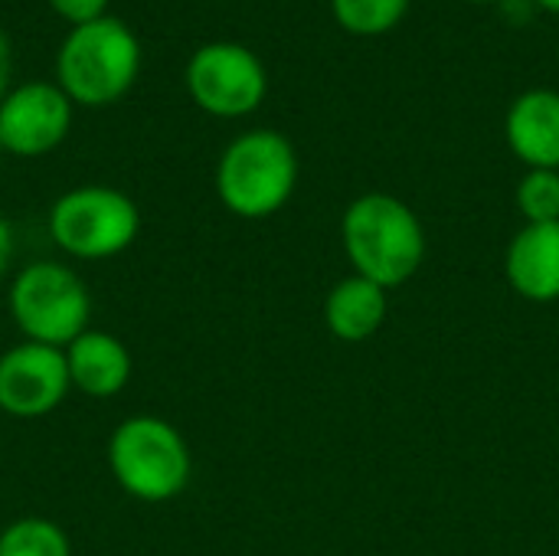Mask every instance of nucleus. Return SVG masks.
Segmentation results:
<instances>
[{
    "label": "nucleus",
    "instance_id": "1",
    "mask_svg": "<svg viewBox=\"0 0 559 556\" xmlns=\"http://www.w3.org/2000/svg\"><path fill=\"white\" fill-rule=\"evenodd\" d=\"M344 252L357 275L380 288L409 282L426 259V229L419 216L393 193L357 197L341 220Z\"/></svg>",
    "mask_w": 559,
    "mask_h": 556
},
{
    "label": "nucleus",
    "instance_id": "2",
    "mask_svg": "<svg viewBox=\"0 0 559 556\" xmlns=\"http://www.w3.org/2000/svg\"><path fill=\"white\" fill-rule=\"evenodd\" d=\"M108 472L115 485L141 505H167L187 492L193 456L174 423L154 413L121 419L108 436Z\"/></svg>",
    "mask_w": 559,
    "mask_h": 556
},
{
    "label": "nucleus",
    "instance_id": "3",
    "mask_svg": "<svg viewBox=\"0 0 559 556\" xmlns=\"http://www.w3.org/2000/svg\"><path fill=\"white\" fill-rule=\"evenodd\" d=\"M7 315L23 341L66 351L92 321L85 279L56 259H33L16 269L7 288Z\"/></svg>",
    "mask_w": 559,
    "mask_h": 556
},
{
    "label": "nucleus",
    "instance_id": "4",
    "mask_svg": "<svg viewBox=\"0 0 559 556\" xmlns=\"http://www.w3.org/2000/svg\"><path fill=\"white\" fill-rule=\"evenodd\" d=\"M298 187V154L292 141L272 128L233 138L216 164L219 203L239 220H269Z\"/></svg>",
    "mask_w": 559,
    "mask_h": 556
},
{
    "label": "nucleus",
    "instance_id": "5",
    "mask_svg": "<svg viewBox=\"0 0 559 556\" xmlns=\"http://www.w3.org/2000/svg\"><path fill=\"white\" fill-rule=\"evenodd\" d=\"M141 69L138 36L115 16L72 26L56 56L59 88L72 105L102 108L128 95Z\"/></svg>",
    "mask_w": 559,
    "mask_h": 556
},
{
    "label": "nucleus",
    "instance_id": "6",
    "mask_svg": "<svg viewBox=\"0 0 559 556\" xmlns=\"http://www.w3.org/2000/svg\"><path fill=\"white\" fill-rule=\"evenodd\" d=\"M49 239L75 262H102L128 252L141 233L138 203L105 184H82L66 190L46 216Z\"/></svg>",
    "mask_w": 559,
    "mask_h": 556
},
{
    "label": "nucleus",
    "instance_id": "7",
    "mask_svg": "<svg viewBox=\"0 0 559 556\" xmlns=\"http://www.w3.org/2000/svg\"><path fill=\"white\" fill-rule=\"evenodd\" d=\"M187 92L213 118H242L265 102L269 72L242 43H206L187 62Z\"/></svg>",
    "mask_w": 559,
    "mask_h": 556
},
{
    "label": "nucleus",
    "instance_id": "8",
    "mask_svg": "<svg viewBox=\"0 0 559 556\" xmlns=\"http://www.w3.org/2000/svg\"><path fill=\"white\" fill-rule=\"evenodd\" d=\"M72 393L66 354L59 347L20 341L0 354V413L13 419H43Z\"/></svg>",
    "mask_w": 559,
    "mask_h": 556
},
{
    "label": "nucleus",
    "instance_id": "9",
    "mask_svg": "<svg viewBox=\"0 0 559 556\" xmlns=\"http://www.w3.org/2000/svg\"><path fill=\"white\" fill-rule=\"evenodd\" d=\"M72 128V102L52 82H26L0 102V147L13 157L56 151Z\"/></svg>",
    "mask_w": 559,
    "mask_h": 556
},
{
    "label": "nucleus",
    "instance_id": "10",
    "mask_svg": "<svg viewBox=\"0 0 559 556\" xmlns=\"http://www.w3.org/2000/svg\"><path fill=\"white\" fill-rule=\"evenodd\" d=\"M62 354H66L69 383L85 400H115L131 383V374H134L131 351L111 331L88 328Z\"/></svg>",
    "mask_w": 559,
    "mask_h": 556
},
{
    "label": "nucleus",
    "instance_id": "11",
    "mask_svg": "<svg viewBox=\"0 0 559 556\" xmlns=\"http://www.w3.org/2000/svg\"><path fill=\"white\" fill-rule=\"evenodd\" d=\"M511 151L531 170H559V92L527 88L514 98L504 118Z\"/></svg>",
    "mask_w": 559,
    "mask_h": 556
},
{
    "label": "nucleus",
    "instance_id": "12",
    "mask_svg": "<svg viewBox=\"0 0 559 556\" xmlns=\"http://www.w3.org/2000/svg\"><path fill=\"white\" fill-rule=\"evenodd\" d=\"M504 272L521 298L559 301V223H527L508 246Z\"/></svg>",
    "mask_w": 559,
    "mask_h": 556
},
{
    "label": "nucleus",
    "instance_id": "13",
    "mask_svg": "<svg viewBox=\"0 0 559 556\" xmlns=\"http://www.w3.org/2000/svg\"><path fill=\"white\" fill-rule=\"evenodd\" d=\"M386 321V288L364 275L341 279L324 301V324L337 341L360 344Z\"/></svg>",
    "mask_w": 559,
    "mask_h": 556
},
{
    "label": "nucleus",
    "instance_id": "14",
    "mask_svg": "<svg viewBox=\"0 0 559 556\" xmlns=\"http://www.w3.org/2000/svg\"><path fill=\"white\" fill-rule=\"evenodd\" d=\"M0 556H72V541L56 521L26 514L0 528Z\"/></svg>",
    "mask_w": 559,
    "mask_h": 556
},
{
    "label": "nucleus",
    "instance_id": "15",
    "mask_svg": "<svg viewBox=\"0 0 559 556\" xmlns=\"http://www.w3.org/2000/svg\"><path fill=\"white\" fill-rule=\"evenodd\" d=\"M331 13L354 36H383L403 23L409 0H331Z\"/></svg>",
    "mask_w": 559,
    "mask_h": 556
},
{
    "label": "nucleus",
    "instance_id": "16",
    "mask_svg": "<svg viewBox=\"0 0 559 556\" xmlns=\"http://www.w3.org/2000/svg\"><path fill=\"white\" fill-rule=\"evenodd\" d=\"M518 210L527 223H559V170H527L518 184Z\"/></svg>",
    "mask_w": 559,
    "mask_h": 556
},
{
    "label": "nucleus",
    "instance_id": "17",
    "mask_svg": "<svg viewBox=\"0 0 559 556\" xmlns=\"http://www.w3.org/2000/svg\"><path fill=\"white\" fill-rule=\"evenodd\" d=\"M49 7L62 20H69L72 26H82V23H92V20L105 16L108 0H49Z\"/></svg>",
    "mask_w": 559,
    "mask_h": 556
},
{
    "label": "nucleus",
    "instance_id": "18",
    "mask_svg": "<svg viewBox=\"0 0 559 556\" xmlns=\"http://www.w3.org/2000/svg\"><path fill=\"white\" fill-rule=\"evenodd\" d=\"M13 256H16V236H13L10 220L0 213V282L7 279V272L13 265Z\"/></svg>",
    "mask_w": 559,
    "mask_h": 556
},
{
    "label": "nucleus",
    "instance_id": "19",
    "mask_svg": "<svg viewBox=\"0 0 559 556\" xmlns=\"http://www.w3.org/2000/svg\"><path fill=\"white\" fill-rule=\"evenodd\" d=\"M7 82H10V43L0 29V102L7 95Z\"/></svg>",
    "mask_w": 559,
    "mask_h": 556
},
{
    "label": "nucleus",
    "instance_id": "20",
    "mask_svg": "<svg viewBox=\"0 0 559 556\" xmlns=\"http://www.w3.org/2000/svg\"><path fill=\"white\" fill-rule=\"evenodd\" d=\"M531 3H534V10H544L550 16H559V0H531Z\"/></svg>",
    "mask_w": 559,
    "mask_h": 556
},
{
    "label": "nucleus",
    "instance_id": "21",
    "mask_svg": "<svg viewBox=\"0 0 559 556\" xmlns=\"http://www.w3.org/2000/svg\"><path fill=\"white\" fill-rule=\"evenodd\" d=\"M468 3H501V0H468Z\"/></svg>",
    "mask_w": 559,
    "mask_h": 556
}]
</instances>
